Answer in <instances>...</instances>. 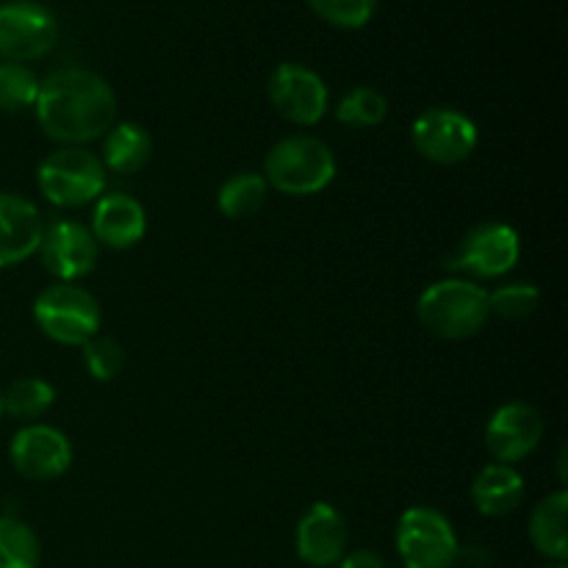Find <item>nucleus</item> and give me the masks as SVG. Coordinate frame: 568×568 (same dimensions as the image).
I'll return each mask as SVG.
<instances>
[{
  "label": "nucleus",
  "instance_id": "26",
  "mask_svg": "<svg viewBox=\"0 0 568 568\" xmlns=\"http://www.w3.org/2000/svg\"><path fill=\"white\" fill-rule=\"evenodd\" d=\"M311 11L327 26L355 31L375 17L377 0H308Z\"/></svg>",
  "mask_w": 568,
  "mask_h": 568
},
{
  "label": "nucleus",
  "instance_id": "13",
  "mask_svg": "<svg viewBox=\"0 0 568 568\" xmlns=\"http://www.w3.org/2000/svg\"><path fill=\"white\" fill-rule=\"evenodd\" d=\"M349 530L344 516L333 505H311L294 530V549L303 564L314 568H331L347 555Z\"/></svg>",
  "mask_w": 568,
  "mask_h": 568
},
{
  "label": "nucleus",
  "instance_id": "12",
  "mask_svg": "<svg viewBox=\"0 0 568 568\" xmlns=\"http://www.w3.org/2000/svg\"><path fill=\"white\" fill-rule=\"evenodd\" d=\"M11 464L26 480H55L72 464V444L50 425H28L11 438Z\"/></svg>",
  "mask_w": 568,
  "mask_h": 568
},
{
  "label": "nucleus",
  "instance_id": "20",
  "mask_svg": "<svg viewBox=\"0 0 568 568\" xmlns=\"http://www.w3.org/2000/svg\"><path fill=\"white\" fill-rule=\"evenodd\" d=\"M266 192H270V186H266L264 175L244 170L222 183L216 203L227 220H244V216H253L264 209Z\"/></svg>",
  "mask_w": 568,
  "mask_h": 568
},
{
  "label": "nucleus",
  "instance_id": "21",
  "mask_svg": "<svg viewBox=\"0 0 568 568\" xmlns=\"http://www.w3.org/2000/svg\"><path fill=\"white\" fill-rule=\"evenodd\" d=\"M39 558L37 532L17 516H0V568H39Z\"/></svg>",
  "mask_w": 568,
  "mask_h": 568
},
{
  "label": "nucleus",
  "instance_id": "7",
  "mask_svg": "<svg viewBox=\"0 0 568 568\" xmlns=\"http://www.w3.org/2000/svg\"><path fill=\"white\" fill-rule=\"evenodd\" d=\"M59 42V20L39 0L0 3V61L28 64L50 53Z\"/></svg>",
  "mask_w": 568,
  "mask_h": 568
},
{
  "label": "nucleus",
  "instance_id": "16",
  "mask_svg": "<svg viewBox=\"0 0 568 568\" xmlns=\"http://www.w3.org/2000/svg\"><path fill=\"white\" fill-rule=\"evenodd\" d=\"M148 231V214L144 205L131 194H105L98 200L92 214L94 242L111 250H131L142 242Z\"/></svg>",
  "mask_w": 568,
  "mask_h": 568
},
{
  "label": "nucleus",
  "instance_id": "5",
  "mask_svg": "<svg viewBox=\"0 0 568 568\" xmlns=\"http://www.w3.org/2000/svg\"><path fill=\"white\" fill-rule=\"evenodd\" d=\"M37 183L48 203L59 209H78L103 194L105 166L89 150L61 148L39 164Z\"/></svg>",
  "mask_w": 568,
  "mask_h": 568
},
{
  "label": "nucleus",
  "instance_id": "11",
  "mask_svg": "<svg viewBox=\"0 0 568 568\" xmlns=\"http://www.w3.org/2000/svg\"><path fill=\"white\" fill-rule=\"evenodd\" d=\"M98 247L92 231L83 227L81 222L59 220L42 231L39 242V258L44 270L59 283H75L87 277L98 264Z\"/></svg>",
  "mask_w": 568,
  "mask_h": 568
},
{
  "label": "nucleus",
  "instance_id": "31",
  "mask_svg": "<svg viewBox=\"0 0 568 568\" xmlns=\"http://www.w3.org/2000/svg\"><path fill=\"white\" fill-rule=\"evenodd\" d=\"M547 568H566V564H552V566H547Z\"/></svg>",
  "mask_w": 568,
  "mask_h": 568
},
{
  "label": "nucleus",
  "instance_id": "19",
  "mask_svg": "<svg viewBox=\"0 0 568 568\" xmlns=\"http://www.w3.org/2000/svg\"><path fill=\"white\" fill-rule=\"evenodd\" d=\"M153 155V139L139 122H116L103 136V166L116 175H133Z\"/></svg>",
  "mask_w": 568,
  "mask_h": 568
},
{
  "label": "nucleus",
  "instance_id": "30",
  "mask_svg": "<svg viewBox=\"0 0 568 568\" xmlns=\"http://www.w3.org/2000/svg\"><path fill=\"white\" fill-rule=\"evenodd\" d=\"M558 469H560V480L566 483V449H560V458H558Z\"/></svg>",
  "mask_w": 568,
  "mask_h": 568
},
{
  "label": "nucleus",
  "instance_id": "9",
  "mask_svg": "<svg viewBox=\"0 0 568 568\" xmlns=\"http://www.w3.org/2000/svg\"><path fill=\"white\" fill-rule=\"evenodd\" d=\"M410 139H414V148L419 150L422 159L453 166L475 153L480 133L464 111L449 109V105H433L416 116Z\"/></svg>",
  "mask_w": 568,
  "mask_h": 568
},
{
  "label": "nucleus",
  "instance_id": "6",
  "mask_svg": "<svg viewBox=\"0 0 568 568\" xmlns=\"http://www.w3.org/2000/svg\"><path fill=\"white\" fill-rule=\"evenodd\" d=\"M394 541L405 568H453L460 549L447 516L427 505H416L399 516Z\"/></svg>",
  "mask_w": 568,
  "mask_h": 568
},
{
  "label": "nucleus",
  "instance_id": "3",
  "mask_svg": "<svg viewBox=\"0 0 568 568\" xmlns=\"http://www.w3.org/2000/svg\"><path fill=\"white\" fill-rule=\"evenodd\" d=\"M336 178L333 150L316 136H288L272 144L264 159L266 186L288 194V197H308L327 189Z\"/></svg>",
  "mask_w": 568,
  "mask_h": 568
},
{
  "label": "nucleus",
  "instance_id": "25",
  "mask_svg": "<svg viewBox=\"0 0 568 568\" xmlns=\"http://www.w3.org/2000/svg\"><path fill=\"white\" fill-rule=\"evenodd\" d=\"M538 303H541V292L532 283H505V286L488 292V311L508 322H521L532 316Z\"/></svg>",
  "mask_w": 568,
  "mask_h": 568
},
{
  "label": "nucleus",
  "instance_id": "17",
  "mask_svg": "<svg viewBox=\"0 0 568 568\" xmlns=\"http://www.w3.org/2000/svg\"><path fill=\"white\" fill-rule=\"evenodd\" d=\"M525 499V477L508 464H488L471 486V503L483 516H508Z\"/></svg>",
  "mask_w": 568,
  "mask_h": 568
},
{
  "label": "nucleus",
  "instance_id": "23",
  "mask_svg": "<svg viewBox=\"0 0 568 568\" xmlns=\"http://www.w3.org/2000/svg\"><path fill=\"white\" fill-rule=\"evenodd\" d=\"M39 78L28 64L14 61H0V111L6 114H20L33 109L39 98Z\"/></svg>",
  "mask_w": 568,
  "mask_h": 568
},
{
  "label": "nucleus",
  "instance_id": "18",
  "mask_svg": "<svg viewBox=\"0 0 568 568\" xmlns=\"http://www.w3.org/2000/svg\"><path fill=\"white\" fill-rule=\"evenodd\" d=\"M566 514H568V494H549L547 499L532 508L530 514V541L538 552L552 564H566L568 558V536H566Z\"/></svg>",
  "mask_w": 568,
  "mask_h": 568
},
{
  "label": "nucleus",
  "instance_id": "24",
  "mask_svg": "<svg viewBox=\"0 0 568 568\" xmlns=\"http://www.w3.org/2000/svg\"><path fill=\"white\" fill-rule=\"evenodd\" d=\"M388 100L375 87H355L336 105L338 122L353 128H375L386 120Z\"/></svg>",
  "mask_w": 568,
  "mask_h": 568
},
{
  "label": "nucleus",
  "instance_id": "28",
  "mask_svg": "<svg viewBox=\"0 0 568 568\" xmlns=\"http://www.w3.org/2000/svg\"><path fill=\"white\" fill-rule=\"evenodd\" d=\"M336 568H386V560L375 549H355V552L344 555Z\"/></svg>",
  "mask_w": 568,
  "mask_h": 568
},
{
  "label": "nucleus",
  "instance_id": "2",
  "mask_svg": "<svg viewBox=\"0 0 568 568\" xmlns=\"http://www.w3.org/2000/svg\"><path fill=\"white\" fill-rule=\"evenodd\" d=\"M422 327L444 342H464L486 327L488 292L466 277H447L422 292L416 303Z\"/></svg>",
  "mask_w": 568,
  "mask_h": 568
},
{
  "label": "nucleus",
  "instance_id": "1",
  "mask_svg": "<svg viewBox=\"0 0 568 568\" xmlns=\"http://www.w3.org/2000/svg\"><path fill=\"white\" fill-rule=\"evenodd\" d=\"M37 120L64 148L98 142L116 120V98L103 75L83 67H64L39 83Z\"/></svg>",
  "mask_w": 568,
  "mask_h": 568
},
{
  "label": "nucleus",
  "instance_id": "27",
  "mask_svg": "<svg viewBox=\"0 0 568 568\" xmlns=\"http://www.w3.org/2000/svg\"><path fill=\"white\" fill-rule=\"evenodd\" d=\"M83 364H87L89 375L100 383H109L125 369V349L120 342L111 336H92L83 344Z\"/></svg>",
  "mask_w": 568,
  "mask_h": 568
},
{
  "label": "nucleus",
  "instance_id": "10",
  "mask_svg": "<svg viewBox=\"0 0 568 568\" xmlns=\"http://www.w3.org/2000/svg\"><path fill=\"white\" fill-rule=\"evenodd\" d=\"M266 94L277 114L292 125H316L327 114L331 94L322 75L297 61H283L266 81Z\"/></svg>",
  "mask_w": 568,
  "mask_h": 568
},
{
  "label": "nucleus",
  "instance_id": "8",
  "mask_svg": "<svg viewBox=\"0 0 568 568\" xmlns=\"http://www.w3.org/2000/svg\"><path fill=\"white\" fill-rule=\"evenodd\" d=\"M521 242L516 227L505 222H483L475 225L458 244L453 258H447L449 272H464V275L480 277V281H494L503 277L519 264Z\"/></svg>",
  "mask_w": 568,
  "mask_h": 568
},
{
  "label": "nucleus",
  "instance_id": "29",
  "mask_svg": "<svg viewBox=\"0 0 568 568\" xmlns=\"http://www.w3.org/2000/svg\"><path fill=\"white\" fill-rule=\"evenodd\" d=\"M455 564H464L466 568H486L491 564V552L486 547H460Z\"/></svg>",
  "mask_w": 568,
  "mask_h": 568
},
{
  "label": "nucleus",
  "instance_id": "14",
  "mask_svg": "<svg viewBox=\"0 0 568 568\" xmlns=\"http://www.w3.org/2000/svg\"><path fill=\"white\" fill-rule=\"evenodd\" d=\"M544 419L532 405L508 403L486 425V449L497 464H516L541 444Z\"/></svg>",
  "mask_w": 568,
  "mask_h": 568
},
{
  "label": "nucleus",
  "instance_id": "15",
  "mask_svg": "<svg viewBox=\"0 0 568 568\" xmlns=\"http://www.w3.org/2000/svg\"><path fill=\"white\" fill-rule=\"evenodd\" d=\"M42 216L31 200L0 192V270L31 258L42 242Z\"/></svg>",
  "mask_w": 568,
  "mask_h": 568
},
{
  "label": "nucleus",
  "instance_id": "32",
  "mask_svg": "<svg viewBox=\"0 0 568 568\" xmlns=\"http://www.w3.org/2000/svg\"><path fill=\"white\" fill-rule=\"evenodd\" d=\"M0 416H3V397H0Z\"/></svg>",
  "mask_w": 568,
  "mask_h": 568
},
{
  "label": "nucleus",
  "instance_id": "22",
  "mask_svg": "<svg viewBox=\"0 0 568 568\" xmlns=\"http://www.w3.org/2000/svg\"><path fill=\"white\" fill-rule=\"evenodd\" d=\"M0 397H3V414L14 419H39L55 403L53 386L42 377H20Z\"/></svg>",
  "mask_w": 568,
  "mask_h": 568
},
{
  "label": "nucleus",
  "instance_id": "4",
  "mask_svg": "<svg viewBox=\"0 0 568 568\" xmlns=\"http://www.w3.org/2000/svg\"><path fill=\"white\" fill-rule=\"evenodd\" d=\"M33 320L50 342L83 347L100 333V305L83 286L55 283L33 300Z\"/></svg>",
  "mask_w": 568,
  "mask_h": 568
}]
</instances>
